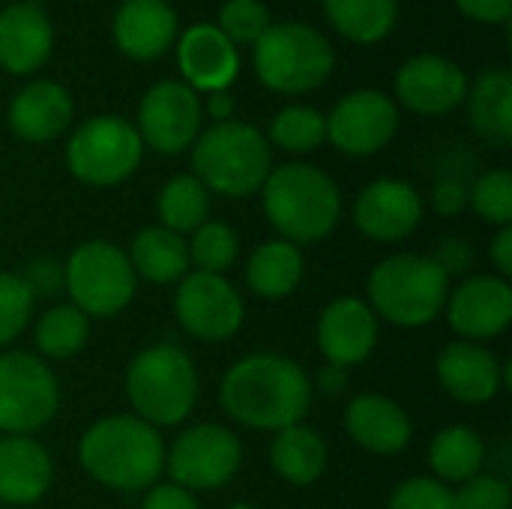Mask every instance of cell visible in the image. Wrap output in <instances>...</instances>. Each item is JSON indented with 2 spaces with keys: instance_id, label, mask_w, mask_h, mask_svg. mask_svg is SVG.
Wrapping results in <instances>:
<instances>
[{
  "instance_id": "44",
  "label": "cell",
  "mask_w": 512,
  "mask_h": 509,
  "mask_svg": "<svg viewBox=\"0 0 512 509\" xmlns=\"http://www.w3.org/2000/svg\"><path fill=\"white\" fill-rule=\"evenodd\" d=\"M141 509H201L198 507V498L177 486V483H159V486H150L147 495H144V504Z\"/></svg>"
},
{
  "instance_id": "27",
  "label": "cell",
  "mask_w": 512,
  "mask_h": 509,
  "mask_svg": "<svg viewBox=\"0 0 512 509\" xmlns=\"http://www.w3.org/2000/svg\"><path fill=\"white\" fill-rule=\"evenodd\" d=\"M327 441L306 423L273 432L270 441V468L291 486H312L327 471Z\"/></svg>"
},
{
  "instance_id": "33",
  "label": "cell",
  "mask_w": 512,
  "mask_h": 509,
  "mask_svg": "<svg viewBox=\"0 0 512 509\" xmlns=\"http://www.w3.org/2000/svg\"><path fill=\"white\" fill-rule=\"evenodd\" d=\"M36 348L45 360H69L90 339V318L72 303H57L45 309L33 327Z\"/></svg>"
},
{
  "instance_id": "23",
  "label": "cell",
  "mask_w": 512,
  "mask_h": 509,
  "mask_svg": "<svg viewBox=\"0 0 512 509\" xmlns=\"http://www.w3.org/2000/svg\"><path fill=\"white\" fill-rule=\"evenodd\" d=\"M345 429L351 441L375 456H396L411 444V417L399 402L381 393H360L348 402Z\"/></svg>"
},
{
  "instance_id": "4",
  "label": "cell",
  "mask_w": 512,
  "mask_h": 509,
  "mask_svg": "<svg viewBox=\"0 0 512 509\" xmlns=\"http://www.w3.org/2000/svg\"><path fill=\"white\" fill-rule=\"evenodd\" d=\"M273 171V147L264 132L249 123L225 120L201 129L192 144V174L204 189L225 198L261 192Z\"/></svg>"
},
{
  "instance_id": "40",
  "label": "cell",
  "mask_w": 512,
  "mask_h": 509,
  "mask_svg": "<svg viewBox=\"0 0 512 509\" xmlns=\"http://www.w3.org/2000/svg\"><path fill=\"white\" fill-rule=\"evenodd\" d=\"M456 509H510V483L498 474H477L453 489Z\"/></svg>"
},
{
  "instance_id": "31",
  "label": "cell",
  "mask_w": 512,
  "mask_h": 509,
  "mask_svg": "<svg viewBox=\"0 0 512 509\" xmlns=\"http://www.w3.org/2000/svg\"><path fill=\"white\" fill-rule=\"evenodd\" d=\"M327 21L357 45L381 42L399 18V0H321Z\"/></svg>"
},
{
  "instance_id": "38",
  "label": "cell",
  "mask_w": 512,
  "mask_h": 509,
  "mask_svg": "<svg viewBox=\"0 0 512 509\" xmlns=\"http://www.w3.org/2000/svg\"><path fill=\"white\" fill-rule=\"evenodd\" d=\"M33 294L21 282L18 273L0 270V348L12 345L30 324L33 315Z\"/></svg>"
},
{
  "instance_id": "42",
  "label": "cell",
  "mask_w": 512,
  "mask_h": 509,
  "mask_svg": "<svg viewBox=\"0 0 512 509\" xmlns=\"http://www.w3.org/2000/svg\"><path fill=\"white\" fill-rule=\"evenodd\" d=\"M18 276L27 285V291L33 294V300L54 297L57 291H63V261L51 258V255H39V258L27 261V267Z\"/></svg>"
},
{
  "instance_id": "49",
  "label": "cell",
  "mask_w": 512,
  "mask_h": 509,
  "mask_svg": "<svg viewBox=\"0 0 512 509\" xmlns=\"http://www.w3.org/2000/svg\"><path fill=\"white\" fill-rule=\"evenodd\" d=\"M228 509H261V507H255V504H246V501H240V504H231Z\"/></svg>"
},
{
  "instance_id": "48",
  "label": "cell",
  "mask_w": 512,
  "mask_h": 509,
  "mask_svg": "<svg viewBox=\"0 0 512 509\" xmlns=\"http://www.w3.org/2000/svg\"><path fill=\"white\" fill-rule=\"evenodd\" d=\"M204 114H210L216 123H225V120H234V96L228 90H213V93H204Z\"/></svg>"
},
{
  "instance_id": "3",
  "label": "cell",
  "mask_w": 512,
  "mask_h": 509,
  "mask_svg": "<svg viewBox=\"0 0 512 509\" xmlns=\"http://www.w3.org/2000/svg\"><path fill=\"white\" fill-rule=\"evenodd\" d=\"M261 204L267 222L279 231V240L294 246H309L330 237L342 219V195L336 180L309 162L273 168L261 186Z\"/></svg>"
},
{
  "instance_id": "11",
  "label": "cell",
  "mask_w": 512,
  "mask_h": 509,
  "mask_svg": "<svg viewBox=\"0 0 512 509\" xmlns=\"http://www.w3.org/2000/svg\"><path fill=\"white\" fill-rule=\"evenodd\" d=\"M243 465L240 438L219 423H198L183 429L165 450V471L171 483L195 492H216L228 486Z\"/></svg>"
},
{
  "instance_id": "30",
  "label": "cell",
  "mask_w": 512,
  "mask_h": 509,
  "mask_svg": "<svg viewBox=\"0 0 512 509\" xmlns=\"http://www.w3.org/2000/svg\"><path fill=\"white\" fill-rule=\"evenodd\" d=\"M486 441L471 426H447L429 444V468L441 483H465L483 474Z\"/></svg>"
},
{
  "instance_id": "1",
  "label": "cell",
  "mask_w": 512,
  "mask_h": 509,
  "mask_svg": "<svg viewBox=\"0 0 512 509\" xmlns=\"http://www.w3.org/2000/svg\"><path fill=\"white\" fill-rule=\"evenodd\" d=\"M312 396L315 387L303 366L273 351L240 357L219 384L222 411L255 432H279L303 423Z\"/></svg>"
},
{
  "instance_id": "39",
  "label": "cell",
  "mask_w": 512,
  "mask_h": 509,
  "mask_svg": "<svg viewBox=\"0 0 512 509\" xmlns=\"http://www.w3.org/2000/svg\"><path fill=\"white\" fill-rule=\"evenodd\" d=\"M390 509H456L453 489L435 477H411L390 495Z\"/></svg>"
},
{
  "instance_id": "35",
  "label": "cell",
  "mask_w": 512,
  "mask_h": 509,
  "mask_svg": "<svg viewBox=\"0 0 512 509\" xmlns=\"http://www.w3.org/2000/svg\"><path fill=\"white\" fill-rule=\"evenodd\" d=\"M267 141L285 153H312L327 141L324 114L309 105H288L270 120Z\"/></svg>"
},
{
  "instance_id": "41",
  "label": "cell",
  "mask_w": 512,
  "mask_h": 509,
  "mask_svg": "<svg viewBox=\"0 0 512 509\" xmlns=\"http://www.w3.org/2000/svg\"><path fill=\"white\" fill-rule=\"evenodd\" d=\"M429 258L441 267V273L447 279H465L474 270V264H477V252H474V246L465 237H444V240H438V246H435V252Z\"/></svg>"
},
{
  "instance_id": "43",
  "label": "cell",
  "mask_w": 512,
  "mask_h": 509,
  "mask_svg": "<svg viewBox=\"0 0 512 509\" xmlns=\"http://www.w3.org/2000/svg\"><path fill=\"white\" fill-rule=\"evenodd\" d=\"M432 207L438 216H459L468 207V183L456 174H444L432 186Z\"/></svg>"
},
{
  "instance_id": "10",
  "label": "cell",
  "mask_w": 512,
  "mask_h": 509,
  "mask_svg": "<svg viewBox=\"0 0 512 509\" xmlns=\"http://www.w3.org/2000/svg\"><path fill=\"white\" fill-rule=\"evenodd\" d=\"M60 411V384L54 369L30 351L0 354V432L33 435Z\"/></svg>"
},
{
  "instance_id": "24",
  "label": "cell",
  "mask_w": 512,
  "mask_h": 509,
  "mask_svg": "<svg viewBox=\"0 0 512 509\" xmlns=\"http://www.w3.org/2000/svg\"><path fill=\"white\" fill-rule=\"evenodd\" d=\"M114 42L132 60H156L177 42V12L168 0H123L114 12Z\"/></svg>"
},
{
  "instance_id": "47",
  "label": "cell",
  "mask_w": 512,
  "mask_h": 509,
  "mask_svg": "<svg viewBox=\"0 0 512 509\" xmlns=\"http://www.w3.org/2000/svg\"><path fill=\"white\" fill-rule=\"evenodd\" d=\"M312 387H318L324 396H342V393L348 390V369L327 363V366H321V369H318V375H315V384H312Z\"/></svg>"
},
{
  "instance_id": "45",
  "label": "cell",
  "mask_w": 512,
  "mask_h": 509,
  "mask_svg": "<svg viewBox=\"0 0 512 509\" xmlns=\"http://www.w3.org/2000/svg\"><path fill=\"white\" fill-rule=\"evenodd\" d=\"M459 12L480 24H507L512 15V0H456Z\"/></svg>"
},
{
  "instance_id": "18",
  "label": "cell",
  "mask_w": 512,
  "mask_h": 509,
  "mask_svg": "<svg viewBox=\"0 0 512 509\" xmlns=\"http://www.w3.org/2000/svg\"><path fill=\"white\" fill-rule=\"evenodd\" d=\"M435 375L444 393L462 405H486L510 384V363H501L486 345L456 339L438 360Z\"/></svg>"
},
{
  "instance_id": "21",
  "label": "cell",
  "mask_w": 512,
  "mask_h": 509,
  "mask_svg": "<svg viewBox=\"0 0 512 509\" xmlns=\"http://www.w3.org/2000/svg\"><path fill=\"white\" fill-rule=\"evenodd\" d=\"M54 48V24L33 3H9L0 9V66L12 75L36 72Z\"/></svg>"
},
{
  "instance_id": "7",
  "label": "cell",
  "mask_w": 512,
  "mask_h": 509,
  "mask_svg": "<svg viewBox=\"0 0 512 509\" xmlns=\"http://www.w3.org/2000/svg\"><path fill=\"white\" fill-rule=\"evenodd\" d=\"M252 60L255 75L264 87L285 96H300L312 93L330 78L336 66V51L321 30L282 21L270 24L264 36L252 45Z\"/></svg>"
},
{
  "instance_id": "37",
  "label": "cell",
  "mask_w": 512,
  "mask_h": 509,
  "mask_svg": "<svg viewBox=\"0 0 512 509\" xmlns=\"http://www.w3.org/2000/svg\"><path fill=\"white\" fill-rule=\"evenodd\" d=\"M273 24L270 9L261 0H225L219 6V21L216 27L225 33L228 42L240 45H255L264 30Z\"/></svg>"
},
{
  "instance_id": "36",
  "label": "cell",
  "mask_w": 512,
  "mask_h": 509,
  "mask_svg": "<svg viewBox=\"0 0 512 509\" xmlns=\"http://www.w3.org/2000/svg\"><path fill=\"white\" fill-rule=\"evenodd\" d=\"M468 207L495 228L512 225V174L507 168H495L480 174L468 186Z\"/></svg>"
},
{
  "instance_id": "17",
  "label": "cell",
  "mask_w": 512,
  "mask_h": 509,
  "mask_svg": "<svg viewBox=\"0 0 512 509\" xmlns=\"http://www.w3.org/2000/svg\"><path fill=\"white\" fill-rule=\"evenodd\" d=\"M423 222V195L396 177H381L369 183L354 201V225L363 237L375 243L408 240Z\"/></svg>"
},
{
  "instance_id": "28",
  "label": "cell",
  "mask_w": 512,
  "mask_h": 509,
  "mask_svg": "<svg viewBox=\"0 0 512 509\" xmlns=\"http://www.w3.org/2000/svg\"><path fill=\"white\" fill-rule=\"evenodd\" d=\"M306 273L300 246L288 240H264L246 261V285L261 300H285L297 291Z\"/></svg>"
},
{
  "instance_id": "9",
  "label": "cell",
  "mask_w": 512,
  "mask_h": 509,
  "mask_svg": "<svg viewBox=\"0 0 512 509\" xmlns=\"http://www.w3.org/2000/svg\"><path fill=\"white\" fill-rule=\"evenodd\" d=\"M144 156L135 123L117 114L84 120L66 144V168L87 186H117L129 180Z\"/></svg>"
},
{
  "instance_id": "12",
  "label": "cell",
  "mask_w": 512,
  "mask_h": 509,
  "mask_svg": "<svg viewBox=\"0 0 512 509\" xmlns=\"http://www.w3.org/2000/svg\"><path fill=\"white\" fill-rule=\"evenodd\" d=\"M174 315L189 336L216 345L240 333L246 303L243 294L225 276L189 270L177 285Z\"/></svg>"
},
{
  "instance_id": "22",
  "label": "cell",
  "mask_w": 512,
  "mask_h": 509,
  "mask_svg": "<svg viewBox=\"0 0 512 509\" xmlns=\"http://www.w3.org/2000/svg\"><path fill=\"white\" fill-rule=\"evenodd\" d=\"M54 483L51 453L27 435L0 438V504L30 507L48 495Z\"/></svg>"
},
{
  "instance_id": "25",
  "label": "cell",
  "mask_w": 512,
  "mask_h": 509,
  "mask_svg": "<svg viewBox=\"0 0 512 509\" xmlns=\"http://www.w3.org/2000/svg\"><path fill=\"white\" fill-rule=\"evenodd\" d=\"M72 96L57 81H30L9 102V129L27 144H48L72 123Z\"/></svg>"
},
{
  "instance_id": "46",
  "label": "cell",
  "mask_w": 512,
  "mask_h": 509,
  "mask_svg": "<svg viewBox=\"0 0 512 509\" xmlns=\"http://www.w3.org/2000/svg\"><path fill=\"white\" fill-rule=\"evenodd\" d=\"M489 258H492V264H495V276H501V279H507L510 282L512 276V225L507 228H498V234H495V240H492V249H489Z\"/></svg>"
},
{
  "instance_id": "14",
  "label": "cell",
  "mask_w": 512,
  "mask_h": 509,
  "mask_svg": "<svg viewBox=\"0 0 512 509\" xmlns=\"http://www.w3.org/2000/svg\"><path fill=\"white\" fill-rule=\"evenodd\" d=\"M327 141L348 156H372L399 132V105L384 90H351L324 117Z\"/></svg>"
},
{
  "instance_id": "13",
  "label": "cell",
  "mask_w": 512,
  "mask_h": 509,
  "mask_svg": "<svg viewBox=\"0 0 512 509\" xmlns=\"http://www.w3.org/2000/svg\"><path fill=\"white\" fill-rule=\"evenodd\" d=\"M201 123V96L183 81H156L138 102L135 129L141 135V144L156 153L177 156L189 150L201 135Z\"/></svg>"
},
{
  "instance_id": "8",
  "label": "cell",
  "mask_w": 512,
  "mask_h": 509,
  "mask_svg": "<svg viewBox=\"0 0 512 509\" xmlns=\"http://www.w3.org/2000/svg\"><path fill=\"white\" fill-rule=\"evenodd\" d=\"M138 288L129 255L111 240H87L63 261V291L87 318L120 315Z\"/></svg>"
},
{
  "instance_id": "34",
  "label": "cell",
  "mask_w": 512,
  "mask_h": 509,
  "mask_svg": "<svg viewBox=\"0 0 512 509\" xmlns=\"http://www.w3.org/2000/svg\"><path fill=\"white\" fill-rule=\"evenodd\" d=\"M186 249H189L192 270L225 276L240 258V237L231 225L207 219L201 228L192 231V237L186 240Z\"/></svg>"
},
{
  "instance_id": "20",
  "label": "cell",
  "mask_w": 512,
  "mask_h": 509,
  "mask_svg": "<svg viewBox=\"0 0 512 509\" xmlns=\"http://www.w3.org/2000/svg\"><path fill=\"white\" fill-rule=\"evenodd\" d=\"M177 66L195 93L228 90L240 72V51L216 24H195L177 36Z\"/></svg>"
},
{
  "instance_id": "29",
  "label": "cell",
  "mask_w": 512,
  "mask_h": 509,
  "mask_svg": "<svg viewBox=\"0 0 512 509\" xmlns=\"http://www.w3.org/2000/svg\"><path fill=\"white\" fill-rule=\"evenodd\" d=\"M126 255H129L135 276H141L153 285H174L192 270L186 240L162 225L141 228L132 237Z\"/></svg>"
},
{
  "instance_id": "6",
  "label": "cell",
  "mask_w": 512,
  "mask_h": 509,
  "mask_svg": "<svg viewBox=\"0 0 512 509\" xmlns=\"http://www.w3.org/2000/svg\"><path fill=\"white\" fill-rule=\"evenodd\" d=\"M450 279L429 255L399 252L369 273V306L378 321L414 330L432 324L447 303Z\"/></svg>"
},
{
  "instance_id": "19",
  "label": "cell",
  "mask_w": 512,
  "mask_h": 509,
  "mask_svg": "<svg viewBox=\"0 0 512 509\" xmlns=\"http://www.w3.org/2000/svg\"><path fill=\"white\" fill-rule=\"evenodd\" d=\"M378 315L372 312V306L360 297H339L333 300L315 327V339H318V351L324 354L327 363L351 369L363 360H369V354L378 345Z\"/></svg>"
},
{
  "instance_id": "5",
  "label": "cell",
  "mask_w": 512,
  "mask_h": 509,
  "mask_svg": "<svg viewBox=\"0 0 512 509\" xmlns=\"http://www.w3.org/2000/svg\"><path fill=\"white\" fill-rule=\"evenodd\" d=\"M126 399L132 414L153 429L180 426L198 402V369L180 345H150L126 369Z\"/></svg>"
},
{
  "instance_id": "2",
  "label": "cell",
  "mask_w": 512,
  "mask_h": 509,
  "mask_svg": "<svg viewBox=\"0 0 512 509\" xmlns=\"http://www.w3.org/2000/svg\"><path fill=\"white\" fill-rule=\"evenodd\" d=\"M78 462L111 492H147L165 471V441L135 414H111L81 435Z\"/></svg>"
},
{
  "instance_id": "32",
  "label": "cell",
  "mask_w": 512,
  "mask_h": 509,
  "mask_svg": "<svg viewBox=\"0 0 512 509\" xmlns=\"http://www.w3.org/2000/svg\"><path fill=\"white\" fill-rule=\"evenodd\" d=\"M159 225L174 234H192L201 228L210 216V192L195 174H177L171 177L156 198Z\"/></svg>"
},
{
  "instance_id": "26",
  "label": "cell",
  "mask_w": 512,
  "mask_h": 509,
  "mask_svg": "<svg viewBox=\"0 0 512 509\" xmlns=\"http://www.w3.org/2000/svg\"><path fill=\"white\" fill-rule=\"evenodd\" d=\"M468 117L474 132L492 147L512 144V75L507 69H486L468 84Z\"/></svg>"
},
{
  "instance_id": "15",
  "label": "cell",
  "mask_w": 512,
  "mask_h": 509,
  "mask_svg": "<svg viewBox=\"0 0 512 509\" xmlns=\"http://www.w3.org/2000/svg\"><path fill=\"white\" fill-rule=\"evenodd\" d=\"M447 321L453 333L465 342L486 345L510 330L512 324V288L501 276H465L456 288H450L444 303Z\"/></svg>"
},
{
  "instance_id": "16",
  "label": "cell",
  "mask_w": 512,
  "mask_h": 509,
  "mask_svg": "<svg viewBox=\"0 0 512 509\" xmlns=\"http://www.w3.org/2000/svg\"><path fill=\"white\" fill-rule=\"evenodd\" d=\"M468 96L465 69L444 54H414L396 72V99L420 117H444Z\"/></svg>"
}]
</instances>
